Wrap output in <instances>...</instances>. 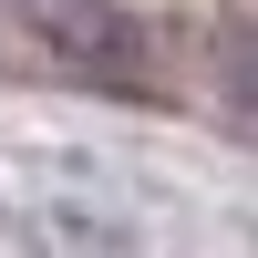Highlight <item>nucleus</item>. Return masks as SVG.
<instances>
[{
	"mask_svg": "<svg viewBox=\"0 0 258 258\" xmlns=\"http://www.w3.org/2000/svg\"><path fill=\"white\" fill-rule=\"evenodd\" d=\"M0 31L31 62H52L62 83H93V93L135 103L155 83V41H145V21L124 0H0Z\"/></svg>",
	"mask_w": 258,
	"mask_h": 258,
	"instance_id": "f257e3e1",
	"label": "nucleus"
},
{
	"mask_svg": "<svg viewBox=\"0 0 258 258\" xmlns=\"http://www.w3.org/2000/svg\"><path fill=\"white\" fill-rule=\"evenodd\" d=\"M217 93L258 124V31H217Z\"/></svg>",
	"mask_w": 258,
	"mask_h": 258,
	"instance_id": "f03ea898",
	"label": "nucleus"
}]
</instances>
